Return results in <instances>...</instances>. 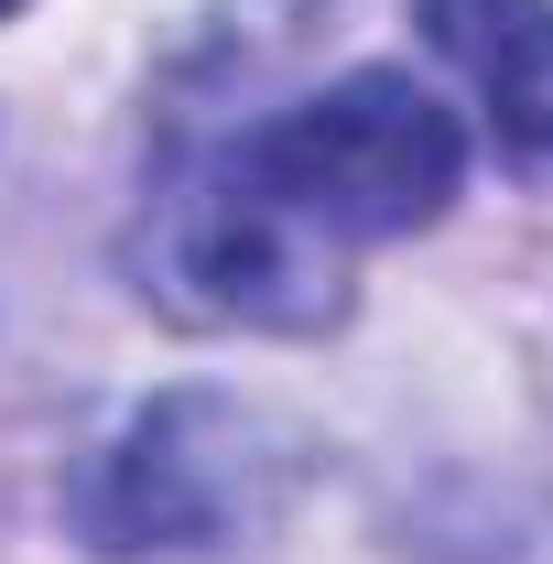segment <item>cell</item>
Wrapping results in <instances>:
<instances>
[{
	"label": "cell",
	"instance_id": "obj_1",
	"mask_svg": "<svg viewBox=\"0 0 553 564\" xmlns=\"http://www.w3.org/2000/svg\"><path fill=\"white\" fill-rule=\"evenodd\" d=\"M228 174L347 261L369 239H413V228H434V217L456 207L467 131L402 66H358L337 87H315V98H293L282 120L239 131L228 141Z\"/></svg>",
	"mask_w": 553,
	"mask_h": 564
},
{
	"label": "cell",
	"instance_id": "obj_2",
	"mask_svg": "<svg viewBox=\"0 0 553 564\" xmlns=\"http://www.w3.org/2000/svg\"><path fill=\"white\" fill-rule=\"evenodd\" d=\"M304 478V445L261 402L228 391H163L152 413L120 423L98 478L76 489V521L98 554H217L261 532Z\"/></svg>",
	"mask_w": 553,
	"mask_h": 564
},
{
	"label": "cell",
	"instance_id": "obj_3",
	"mask_svg": "<svg viewBox=\"0 0 553 564\" xmlns=\"http://www.w3.org/2000/svg\"><path fill=\"white\" fill-rule=\"evenodd\" d=\"M152 282L174 315L207 326H272V337H315L347 304V261L326 239H304L282 207H261L228 152H207L163 207H152Z\"/></svg>",
	"mask_w": 553,
	"mask_h": 564
},
{
	"label": "cell",
	"instance_id": "obj_4",
	"mask_svg": "<svg viewBox=\"0 0 553 564\" xmlns=\"http://www.w3.org/2000/svg\"><path fill=\"white\" fill-rule=\"evenodd\" d=\"M423 33L467 76L499 163L553 196V0H423Z\"/></svg>",
	"mask_w": 553,
	"mask_h": 564
},
{
	"label": "cell",
	"instance_id": "obj_5",
	"mask_svg": "<svg viewBox=\"0 0 553 564\" xmlns=\"http://www.w3.org/2000/svg\"><path fill=\"white\" fill-rule=\"evenodd\" d=\"M0 11H22V0H0Z\"/></svg>",
	"mask_w": 553,
	"mask_h": 564
}]
</instances>
